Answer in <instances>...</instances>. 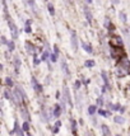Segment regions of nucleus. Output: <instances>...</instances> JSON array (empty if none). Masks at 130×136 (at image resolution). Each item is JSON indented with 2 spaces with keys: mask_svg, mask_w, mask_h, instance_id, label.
<instances>
[{
  "mask_svg": "<svg viewBox=\"0 0 130 136\" xmlns=\"http://www.w3.org/2000/svg\"><path fill=\"white\" fill-rule=\"evenodd\" d=\"M22 117H23L24 120H28V116H27V111H26V109H22Z\"/></svg>",
  "mask_w": 130,
  "mask_h": 136,
  "instance_id": "31",
  "label": "nucleus"
},
{
  "mask_svg": "<svg viewBox=\"0 0 130 136\" xmlns=\"http://www.w3.org/2000/svg\"><path fill=\"white\" fill-rule=\"evenodd\" d=\"M47 9H49V12H50L51 15L55 14V7H54V5H52L51 3H49V4H47Z\"/></svg>",
  "mask_w": 130,
  "mask_h": 136,
  "instance_id": "23",
  "label": "nucleus"
},
{
  "mask_svg": "<svg viewBox=\"0 0 130 136\" xmlns=\"http://www.w3.org/2000/svg\"><path fill=\"white\" fill-rule=\"evenodd\" d=\"M101 131H102V135L103 136H111V131H110V129H108L107 125H102Z\"/></svg>",
  "mask_w": 130,
  "mask_h": 136,
  "instance_id": "9",
  "label": "nucleus"
},
{
  "mask_svg": "<svg viewBox=\"0 0 130 136\" xmlns=\"http://www.w3.org/2000/svg\"><path fill=\"white\" fill-rule=\"evenodd\" d=\"M26 48H27V52H28V54L35 55V47H33V45H31L28 41L26 42Z\"/></svg>",
  "mask_w": 130,
  "mask_h": 136,
  "instance_id": "13",
  "label": "nucleus"
},
{
  "mask_svg": "<svg viewBox=\"0 0 130 136\" xmlns=\"http://www.w3.org/2000/svg\"><path fill=\"white\" fill-rule=\"evenodd\" d=\"M28 4H29V7L32 8L33 13H36V12H37V9H36V5H35V0H28Z\"/></svg>",
  "mask_w": 130,
  "mask_h": 136,
  "instance_id": "26",
  "label": "nucleus"
},
{
  "mask_svg": "<svg viewBox=\"0 0 130 136\" xmlns=\"http://www.w3.org/2000/svg\"><path fill=\"white\" fill-rule=\"evenodd\" d=\"M49 56H51L50 52H49V51H43L42 56H41V60H42V61H45V60H47V59H49Z\"/></svg>",
  "mask_w": 130,
  "mask_h": 136,
  "instance_id": "21",
  "label": "nucleus"
},
{
  "mask_svg": "<svg viewBox=\"0 0 130 136\" xmlns=\"http://www.w3.org/2000/svg\"><path fill=\"white\" fill-rule=\"evenodd\" d=\"M84 136H91V134H89V132H86V134H84Z\"/></svg>",
  "mask_w": 130,
  "mask_h": 136,
  "instance_id": "38",
  "label": "nucleus"
},
{
  "mask_svg": "<svg viewBox=\"0 0 130 136\" xmlns=\"http://www.w3.org/2000/svg\"><path fill=\"white\" fill-rule=\"evenodd\" d=\"M114 121H115L116 123H120V125H123L124 122H125V118H124V117H121V116H115Z\"/></svg>",
  "mask_w": 130,
  "mask_h": 136,
  "instance_id": "17",
  "label": "nucleus"
},
{
  "mask_svg": "<svg viewBox=\"0 0 130 136\" xmlns=\"http://www.w3.org/2000/svg\"><path fill=\"white\" fill-rule=\"evenodd\" d=\"M31 23H32V22L29 21V19L26 22V28H24L26 33H31V32H32V28H31Z\"/></svg>",
  "mask_w": 130,
  "mask_h": 136,
  "instance_id": "18",
  "label": "nucleus"
},
{
  "mask_svg": "<svg viewBox=\"0 0 130 136\" xmlns=\"http://www.w3.org/2000/svg\"><path fill=\"white\" fill-rule=\"evenodd\" d=\"M65 98V100L68 102V104L69 106H72V98H70V92H69V88L66 85H64V95H63Z\"/></svg>",
  "mask_w": 130,
  "mask_h": 136,
  "instance_id": "4",
  "label": "nucleus"
},
{
  "mask_svg": "<svg viewBox=\"0 0 130 136\" xmlns=\"http://www.w3.org/2000/svg\"><path fill=\"white\" fill-rule=\"evenodd\" d=\"M5 85L13 86V80H12L10 78H5Z\"/></svg>",
  "mask_w": 130,
  "mask_h": 136,
  "instance_id": "29",
  "label": "nucleus"
},
{
  "mask_svg": "<svg viewBox=\"0 0 130 136\" xmlns=\"http://www.w3.org/2000/svg\"><path fill=\"white\" fill-rule=\"evenodd\" d=\"M23 99H24V93L19 86H17L13 92V100H14L15 104H22Z\"/></svg>",
  "mask_w": 130,
  "mask_h": 136,
  "instance_id": "1",
  "label": "nucleus"
},
{
  "mask_svg": "<svg viewBox=\"0 0 130 136\" xmlns=\"http://www.w3.org/2000/svg\"><path fill=\"white\" fill-rule=\"evenodd\" d=\"M96 112H97V107H96V106H93V104H92V106H89V107H88V113H89L91 116L94 115Z\"/></svg>",
  "mask_w": 130,
  "mask_h": 136,
  "instance_id": "19",
  "label": "nucleus"
},
{
  "mask_svg": "<svg viewBox=\"0 0 130 136\" xmlns=\"http://www.w3.org/2000/svg\"><path fill=\"white\" fill-rule=\"evenodd\" d=\"M110 107H111V109H112V111H120V104H111V106H110Z\"/></svg>",
  "mask_w": 130,
  "mask_h": 136,
  "instance_id": "30",
  "label": "nucleus"
},
{
  "mask_svg": "<svg viewBox=\"0 0 130 136\" xmlns=\"http://www.w3.org/2000/svg\"><path fill=\"white\" fill-rule=\"evenodd\" d=\"M74 86H75V89H79V86H80V81H79V80H77V81H75V85H74Z\"/></svg>",
  "mask_w": 130,
  "mask_h": 136,
  "instance_id": "35",
  "label": "nucleus"
},
{
  "mask_svg": "<svg viewBox=\"0 0 130 136\" xmlns=\"http://www.w3.org/2000/svg\"><path fill=\"white\" fill-rule=\"evenodd\" d=\"M4 94H5V98H7V99H13V94L10 93L8 89L5 90V92H4Z\"/></svg>",
  "mask_w": 130,
  "mask_h": 136,
  "instance_id": "28",
  "label": "nucleus"
},
{
  "mask_svg": "<svg viewBox=\"0 0 130 136\" xmlns=\"http://www.w3.org/2000/svg\"><path fill=\"white\" fill-rule=\"evenodd\" d=\"M87 3H92V0H87Z\"/></svg>",
  "mask_w": 130,
  "mask_h": 136,
  "instance_id": "39",
  "label": "nucleus"
},
{
  "mask_svg": "<svg viewBox=\"0 0 130 136\" xmlns=\"http://www.w3.org/2000/svg\"><path fill=\"white\" fill-rule=\"evenodd\" d=\"M98 115H101L102 117H108V116L111 115V112H108V111H103V109H98Z\"/></svg>",
  "mask_w": 130,
  "mask_h": 136,
  "instance_id": "20",
  "label": "nucleus"
},
{
  "mask_svg": "<svg viewBox=\"0 0 130 136\" xmlns=\"http://www.w3.org/2000/svg\"><path fill=\"white\" fill-rule=\"evenodd\" d=\"M121 64H123V66L126 69V70H129V71H130V61L128 60V59L124 57L123 60H121Z\"/></svg>",
  "mask_w": 130,
  "mask_h": 136,
  "instance_id": "14",
  "label": "nucleus"
},
{
  "mask_svg": "<svg viewBox=\"0 0 130 136\" xmlns=\"http://www.w3.org/2000/svg\"><path fill=\"white\" fill-rule=\"evenodd\" d=\"M31 81H32V86L35 88V90H36V92H41V90H42V86H41V84H40V83L36 80V78H35V76H32Z\"/></svg>",
  "mask_w": 130,
  "mask_h": 136,
  "instance_id": "6",
  "label": "nucleus"
},
{
  "mask_svg": "<svg viewBox=\"0 0 130 136\" xmlns=\"http://www.w3.org/2000/svg\"><path fill=\"white\" fill-rule=\"evenodd\" d=\"M70 45H72L73 51H78V37H77V32L72 31L70 35Z\"/></svg>",
  "mask_w": 130,
  "mask_h": 136,
  "instance_id": "3",
  "label": "nucleus"
},
{
  "mask_svg": "<svg viewBox=\"0 0 130 136\" xmlns=\"http://www.w3.org/2000/svg\"><path fill=\"white\" fill-rule=\"evenodd\" d=\"M14 66H15V72H19V66H21L19 56H14Z\"/></svg>",
  "mask_w": 130,
  "mask_h": 136,
  "instance_id": "12",
  "label": "nucleus"
},
{
  "mask_svg": "<svg viewBox=\"0 0 130 136\" xmlns=\"http://www.w3.org/2000/svg\"><path fill=\"white\" fill-rule=\"evenodd\" d=\"M82 48L86 51L87 54H93V48L89 43H86V42H82Z\"/></svg>",
  "mask_w": 130,
  "mask_h": 136,
  "instance_id": "8",
  "label": "nucleus"
},
{
  "mask_svg": "<svg viewBox=\"0 0 130 136\" xmlns=\"http://www.w3.org/2000/svg\"><path fill=\"white\" fill-rule=\"evenodd\" d=\"M72 130H73V134L77 136V121L75 120H72Z\"/></svg>",
  "mask_w": 130,
  "mask_h": 136,
  "instance_id": "22",
  "label": "nucleus"
},
{
  "mask_svg": "<svg viewBox=\"0 0 130 136\" xmlns=\"http://www.w3.org/2000/svg\"><path fill=\"white\" fill-rule=\"evenodd\" d=\"M8 26H9V29H10V33H12V36L13 38H18V28H17V26H15V23L12 19H8Z\"/></svg>",
  "mask_w": 130,
  "mask_h": 136,
  "instance_id": "2",
  "label": "nucleus"
},
{
  "mask_svg": "<svg viewBox=\"0 0 130 136\" xmlns=\"http://www.w3.org/2000/svg\"><path fill=\"white\" fill-rule=\"evenodd\" d=\"M119 18H120V21L123 22V23H126V14H125L124 12H120V13H119Z\"/></svg>",
  "mask_w": 130,
  "mask_h": 136,
  "instance_id": "24",
  "label": "nucleus"
},
{
  "mask_svg": "<svg viewBox=\"0 0 130 136\" xmlns=\"http://www.w3.org/2000/svg\"><path fill=\"white\" fill-rule=\"evenodd\" d=\"M55 126H56V127H60V126H61V122L58 121V122H56V125H55Z\"/></svg>",
  "mask_w": 130,
  "mask_h": 136,
  "instance_id": "37",
  "label": "nucleus"
},
{
  "mask_svg": "<svg viewBox=\"0 0 130 136\" xmlns=\"http://www.w3.org/2000/svg\"><path fill=\"white\" fill-rule=\"evenodd\" d=\"M58 56H59V48H58V46H54V54H51V61L52 62H56L58 61Z\"/></svg>",
  "mask_w": 130,
  "mask_h": 136,
  "instance_id": "7",
  "label": "nucleus"
},
{
  "mask_svg": "<svg viewBox=\"0 0 130 136\" xmlns=\"http://www.w3.org/2000/svg\"><path fill=\"white\" fill-rule=\"evenodd\" d=\"M23 130H24V131H28V130H29V123L27 121L23 123Z\"/></svg>",
  "mask_w": 130,
  "mask_h": 136,
  "instance_id": "32",
  "label": "nucleus"
},
{
  "mask_svg": "<svg viewBox=\"0 0 130 136\" xmlns=\"http://www.w3.org/2000/svg\"><path fill=\"white\" fill-rule=\"evenodd\" d=\"M101 76L103 79V83H105V86L108 88V79H107V75H106V71H102L101 72Z\"/></svg>",
  "mask_w": 130,
  "mask_h": 136,
  "instance_id": "15",
  "label": "nucleus"
},
{
  "mask_svg": "<svg viewBox=\"0 0 130 136\" xmlns=\"http://www.w3.org/2000/svg\"><path fill=\"white\" fill-rule=\"evenodd\" d=\"M33 56H35V65H38L40 62H41V60H40V59H37V55H36V54H35Z\"/></svg>",
  "mask_w": 130,
  "mask_h": 136,
  "instance_id": "33",
  "label": "nucleus"
},
{
  "mask_svg": "<svg viewBox=\"0 0 130 136\" xmlns=\"http://www.w3.org/2000/svg\"><path fill=\"white\" fill-rule=\"evenodd\" d=\"M84 14H86V17H87V21L91 23V22H92V17H91V12L88 10L87 7H84Z\"/></svg>",
  "mask_w": 130,
  "mask_h": 136,
  "instance_id": "16",
  "label": "nucleus"
},
{
  "mask_svg": "<svg viewBox=\"0 0 130 136\" xmlns=\"http://www.w3.org/2000/svg\"><path fill=\"white\" fill-rule=\"evenodd\" d=\"M97 103H98V106H102V104H103V99H102V98H98V99H97Z\"/></svg>",
  "mask_w": 130,
  "mask_h": 136,
  "instance_id": "36",
  "label": "nucleus"
},
{
  "mask_svg": "<svg viewBox=\"0 0 130 136\" xmlns=\"http://www.w3.org/2000/svg\"><path fill=\"white\" fill-rule=\"evenodd\" d=\"M1 42H3V45H8V41H7V38L3 36L1 37Z\"/></svg>",
  "mask_w": 130,
  "mask_h": 136,
  "instance_id": "34",
  "label": "nucleus"
},
{
  "mask_svg": "<svg viewBox=\"0 0 130 136\" xmlns=\"http://www.w3.org/2000/svg\"><path fill=\"white\" fill-rule=\"evenodd\" d=\"M61 111H63V108H61V106L60 104H56L55 107H54V117H59V116L61 115Z\"/></svg>",
  "mask_w": 130,
  "mask_h": 136,
  "instance_id": "10",
  "label": "nucleus"
},
{
  "mask_svg": "<svg viewBox=\"0 0 130 136\" xmlns=\"http://www.w3.org/2000/svg\"><path fill=\"white\" fill-rule=\"evenodd\" d=\"M84 65H86L87 67H93L94 65H96V62H94L93 60H87L86 62H84Z\"/></svg>",
  "mask_w": 130,
  "mask_h": 136,
  "instance_id": "25",
  "label": "nucleus"
},
{
  "mask_svg": "<svg viewBox=\"0 0 130 136\" xmlns=\"http://www.w3.org/2000/svg\"><path fill=\"white\" fill-rule=\"evenodd\" d=\"M8 48H9V51H14V48H15L14 41H9L8 42Z\"/></svg>",
  "mask_w": 130,
  "mask_h": 136,
  "instance_id": "27",
  "label": "nucleus"
},
{
  "mask_svg": "<svg viewBox=\"0 0 130 136\" xmlns=\"http://www.w3.org/2000/svg\"><path fill=\"white\" fill-rule=\"evenodd\" d=\"M61 70H63V72L65 74L66 78L70 76V71H69V67H68V64H66L65 59H63V61H61Z\"/></svg>",
  "mask_w": 130,
  "mask_h": 136,
  "instance_id": "5",
  "label": "nucleus"
},
{
  "mask_svg": "<svg viewBox=\"0 0 130 136\" xmlns=\"http://www.w3.org/2000/svg\"><path fill=\"white\" fill-rule=\"evenodd\" d=\"M15 131H17V136H24V135H23V131H24V130H21V129H19V126H18V122H17V121H15L14 130L12 131V134H14Z\"/></svg>",
  "mask_w": 130,
  "mask_h": 136,
  "instance_id": "11",
  "label": "nucleus"
}]
</instances>
